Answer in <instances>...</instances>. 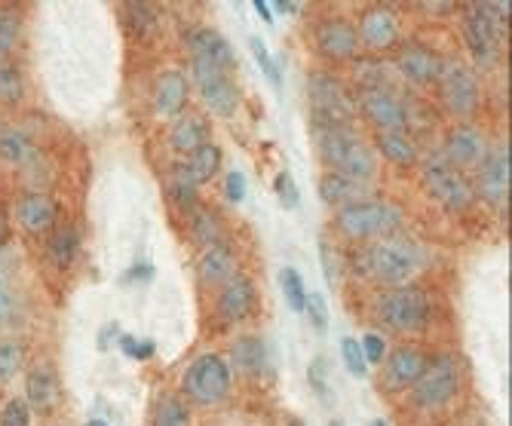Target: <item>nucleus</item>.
<instances>
[{
  "label": "nucleus",
  "mask_w": 512,
  "mask_h": 426,
  "mask_svg": "<svg viewBox=\"0 0 512 426\" xmlns=\"http://www.w3.org/2000/svg\"><path fill=\"white\" fill-rule=\"evenodd\" d=\"M476 200H485L491 206H503L509 197V151L506 148H491L485 160L476 166Z\"/></svg>",
  "instance_id": "nucleus-15"
},
{
  "label": "nucleus",
  "mask_w": 512,
  "mask_h": 426,
  "mask_svg": "<svg viewBox=\"0 0 512 426\" xmlns=\"http://www.w3.org/2000/svg\"><path fill=\"white\" fill-rule=\"evenodd\" d=\"M188 224H191L194 240H197L203 249H212V246H221V243H224L221 221H218V215H215L212 209L197 206L194 212H188Z\"/></svg>",
  "instance_id": "nucleus-32"
},
{
  "label": "nucleus",
  "mask_w": 512,
  "mask_h": 426,
  "mask_svg": "<svg viewBox=\"0 0 512 426\" xmlns=\"http://www.w3.org/2000/svg\"><path fill=\"white\" fill-rule=\"evenodd\" d=\"M252 7H255V13H258V16H261V19H264L267 25H273V10H270V4H267V0H255Z\"/></svg>",
  "instance_id": "nucleus-54"
},
{
  "label": "nucleus",
  "mask_w": 512,
  "mask_h": 426,
  "mask_svg": "<svg viewBox=\"0 0 512 426\" xmlns=\"http://www.w3.org/2000/svg\"><path fill=\"white\" fill-rule=\"evenodd\" d=\"M378 154L384 160H390L393 166H414L417 163V145L414 138L405 132H378Z\"/></svg>",
  "instance_id": "nucleus-31"
},
{
  "label": "nucleus",
  "mask_w": 512,
  "mask_h": 426,
  "mask_svg": "<svg viewBox=\"0 0 512 426\" xmlns=\"http://www.w3.org/2000/svg\"><path fill=\"white\" fill-rule=\"evenodd\" d=\"M209 141V126L197 114H181L169 126V148L181 157H191L197 148H203Z\"/></svg>",
  "instance_id": "nucleus-28"
},
{
  "label": "nucleus",
  "mask_w": 512,
  "mask_h": 426,
  "mask_svg": "<svg viewBox=\"0 0 512 426\" xmlns=\"http://www.w3.org/2000/svg\"><path fill=\"white\" fill-rule=\"evenodd\" d=\"M341 356H344V365L353 377H365L368 374V362L362 356V347L356 338H341Z\"/></svg>",
  "instance_id": "nucleus-46"
},
{
  "label": "nucleus",
  "mask_w": 512,
  "mask_h": 426,
  "mask_svg": "<svg viewBox=\"0 0 512 426\" xmlns=\"http://www.w3.org/2000/svg\"><path fill=\"white\" fill-rule=\"evenodd\" d=\"M457 390H460V362L442 353L433 356L424 374L417 377V384L411 387V402L421 411H439L457 396Z\"/></svg>",
  "instance_id": "nucleus-8"
},
{
  "label": "nucleus",
  "mask_w": 512,
  "mask_h": 426,
  "mask_svg": "<svg viewBox=\"0 0 512 426\" xmlns=\"http://www.w3.org/2000/svg\"><path fill=\"white\" fill-rule=\"evenodd\" d=\"M319 197L325 206H350V203H359V200H371V191L365 181H356L350 175H341V172H325L319 178Z\"/></svg>",
  "instance_id": "nucleus-27"
},
{
  "label": "nucleus",
  "mask_w": 512,
  "mask_h": 426,
  "mask_svg": "<svg viewBox=\"0 0 512 426\" xmlns=\"http://www.w3.org/2000/svg\"><path fill=\"white\" fill-rule=\"evenodd\" d=\"M10 233H13V227H10V215H7L4 203H0V249H4V246L10 243Z\"/></svg>",
  "instance_id": "nucleus-53"
},
{
  "label": "nucleus",
  "mask_w": 512,
  "mask_h": 426,
  "mask_svg": "<svg viewBox=\"0 0 512 426\" xmlns=\"http://www.w3.org/2000/svg\"><path fill=\"white\" fill-rule=\"evenodd\" d=\"M356 114L375 126L378 132H405L408 126V108L396 96L390 86H375V89H359L356 92Z\"/></svg>",
  "instance_id": "nucleus-12"
},
{
  "label": "nucleus",
  "mask_w": 512,
  "mask_h": 426,
  "mask_svg": "<svg viewBox=\"0 0 512 426\" xmlns=\"http://www.w3.org/2000/svg\"><path fill=\"white\" fill-rule=\"evenodd\" d=\"M430 313H433L430 295L421 286H414V282L396 286L381 298V319L393 331H402V335H417V331H424L430 325Z\"/></svg>",
  "instance_id": "nucleus-7"
},
{
  "label": "nucleus",
  "mask_w": 512,
  "mask_h": 426,
  "mask_svg": "<svg viewBox=\"0 0 512 426\" xmlns=\"http://www.w3.org/2000/svg\"><path fill=\"white\" fill-rule=\"evenodd\" d=\"M19 227L31 236H50L59 227V206L50 194H28L16 206Z\"/></svg>",
  "instance_id": "nucleus-20"
},
{
  "label": "nucleus",
  "mask_w": 512,
  "mask_h": 426,
  "mask_svg": "<svg viewBox=\"0 0 512 426\" xmlns=\"http://www.w3.org/2000/svg\"><path fill=\"white\" fill-rule=\"evenodd\" d=\"M356 37L368 46V50H375V53L393 50L396 40H399V16L390 7H384V4L381 7H368L359 16Z\"/></svg>",
  "instance_id": "nucleus-17"
},
{
  "label": "nucleus",
  "mask_w": 512,
  "mask_h": 426,
  "mask_svg": "<svg viewBox=\"0 0 512 426\" xmlns=\"http://www.w3.org/2000/svg\"><path fill=\"white\" fill-rule=\"evenodd\" d=\"M304 313H307L310 325L319 331V335H325V331H329V304H325V298L319 292H307Z\"/></svg>",
  "instance_id": "nucleus-45"
},
{
  "label": "nucleus",
  "mask_w": 512,
  "mask_h": 426,
  "mask_svg": "<svg viewBox=\"0 0 512 426\" xmlns=\"http://www.w3.org/2000/svg\"><path fill=\"white\" fill-rule=\"evenodd\" d=\"M188 74L181 71H163L157 77V86H154V111L157 117L163 120H175L184 114V108H188Z\"/></svg>",
  "instance_id": "nucleus-23"
},
{
  "label": "nucleus",
  "mask_w": 512,
  "mask_h": 426,
  "mask_svg": "<svg viewBox=\"0 0 512 426\" xmlns=\"http://www.w3.org/2000/svg\"><path fill=\"white\" fill-rule=\"evenodd\" d=\"M313 138L319 157L329 166V172H341L350 175L356 181H371L375 178V151H371L365 141L356 135L353 126H325V123H313Z\"/></svg>",
  "instance_id": "nucleus-1"
},
{
  "label": "nucleus",
  "mask_w": 512,
  "mask_h": 426,
  "mask_svg": "<svg viewBox=\"0 0 512 426\" xmlns=\"http://www.w3.org/2000/svg\"><path fill=\"white\" fill-rule=\"evenodd\" d=\"M506 19H509V7L503 4H476L467 10V16H463V40H467L476 62L482 65L497 62Z\"/></svg>",
  "instance_id": "nucleus-5"
},
{
  "label": "nucleus",
  "mask_w": 512,
  "mask_h": 426,
  "mask_svg": "<svg viewBox=\"0 0 512 426\" xmlns=\"http://www.w3.org/2000/svg\"><path fill=\"white\" fill-rule=\"evenodd\" d=\"M224 197L230 203H243L249 197V181H246V175L240 169H230L224 175Z\"/></svg>",
  "instance_id": "nucleus-47"
},
{
  "label": "nucleus",
  "mask_w": 512,
  "mask_h": 426,
  "mask_svg": "<svg viewBox=\"0 0 512 426\" xmlns=\"http://www.w3.org/2000/svg\"><path fill=\"white\" fill-rule=\"evenodd\" d=\"M319 258H322V270H325V282L335 289L341 282V273H344V261L338 255V249L332 246L329 236H319Z\"/></svg>",
  "instance_id": "nucleus-40"
},
{
  "label": "nucleus",
  "mask_w": 512,
  "mask_h": 426,
  "mask_svg": "<svg viewBox=\"0 0 512 426\" xmlns=\"http://www.w3.org/2000/svg\"><path fill=\"white\" fill-rule=\"evenodd\" d=\"M230 384H234V371H230V365L215 353L197 356L188 368H184V377H181L184 396L203 408L221 405L230 396Z\"/></svg>",
  "instance_id": "nucleus-4"
},
{
  "label": "nucleus",
  "mask_w": 512,
  "mask_h": 426,
  "mask_svg": "<svg viewBox=\"0 0 512 426\" xmlns=\"http://www.w3.org/2000/svg\"><path fill=\"white\" fill-rule=\"evenodd\" d=\"M424 187L427 194L445 206L448 212H467L473 203H476V187H473V178L463 175L460 169L448 166L442 157L439 160H430L424 166Z\"/></svg>",
  "instance_id": "nucleus-9"
},
{
  "label": "nucleus",
  "mask_w": 512,
  "mask_h": 426,
  "mask_svg": "<svg viewBox=\"0 0 512 426\" xmlns=\"http://www.w3.org/2000/svg\"><path fill=\"white\" fill-rule=\"evenodd\" d=\"M31 408L22 396H13L0 408V426H31Z\"/></svg>",
  "instance_id": "nucleus-44"
},
{
  "label": "nucleus",
  "mask_w": 512,
  "mask_h": 426,
  "mask_svg": "<svg viewBox=\"0 0 512 426\" xmlns=\"http://www.w3.org/2000/svg\"><path fill=\"white\" fill-rule=\"evenodd\" d=\"M117 347H120L123 356H129L135 362H148L157 353V344L151 338H135V335H120L117 338Z\"/></svg>",
  "instance_id": "nucleus-43"
},
{
  "label": "nucleus",
  "mask_w": 512,
  "mask_h": 426,
  "mask_svg": "<svg viewBox=\"0 0 512 426\" xmlns=\"http://www.w3.org/2000/svg\"><path fill=\"white\" fill-rule=\"evenodd\" d=\"M188 50H191V59H203L218 68H227V71H234V65H237L234 46H230L227 37L218 34L215 28H203V25L194 28L188 34Z\"/></svg>",
  "instance_id": "nucleus-25"
},
{
  "label": "nucleus",
  "mask_w": 512,
  "mask_h": 426,
  "mask_svg": "<svg viewBox=\"0 0 512 426\" xmlns=\"http://www.w3.org/2000/svg\"><path fill=\"white\" fill-rule=\"evenodd\" d=\"M25 365V344L16 338L0 341V384H10Z\"/></svg>",
  "instance_id": "nucleus-34"
},
{
  "label": "nucleus",
  "mask_w": 512,
  "mask_h": 426,
  "mask_svg": "<svg viewBox=\"0 0 512 426\" xmlns=\"http://www.w3.org/2000/svg\"><path fill=\"white\" fill-rule=\"evenodd\" d=\"M10 307H13L10 289H7V282H4V279H0V325H4V319L10 316Z\"/></svg>",
  "instance_id": "nucleus-52"
},
{
  "label": "nucleus",
  "mask_w": 512,
  "mask_h": 426,
  "mask_svg": "<svg viewBox=\"0 0 512 426\" xmlns=\"http://www.w3.org/2000/svg\"><path fill=\"white\" fill-rule=\"evenodd\" d=\"M359 347H362V356H365L368 365H384V359H387V341L381 335H365L359 341Z\"/></svg>",
  "instance_id": "nucleus-48"
},
{
  "label": "nucleus",
  "mask_w": 512,
  "mask_h": 426,
  "mask_svg": "<svg viewBox=\"0 0 512 426\" xmlns=\"http://www.w3.org/2000/svg\"><path fill=\"white\" fill-rule=\"evenodd\" d=\"M396 68L399 74L414 83V86H430L439 80V71H442V62L433 50H427V46L421 43H408L402 46V53L396 56Z\"/></svg>",
  "instance_id": "nucleus-22"
},
{
  "label": "nucleus",
  "mask_w": 512,
  "mask_h": 426,
  "mask_svg": "<svg viewBox=\"0 0 512 426\" xmlns=\"http://www.w3.org/2000/svg\"><path fill=\"white\" fill-rule=\"evenodd\" d=\"M80 249V233L74 224H59L50 236H46V258L56 270H68Z\"/></svg>",
  "instance_id": "nucleus-30"
},
{
  "label": "nucleus",
  "mask_w": 512,
  "mask_h": 426,
  "mask_svg": "<svg viewBox=\"0 0 512 426\" xmlns=\"http://www.w3.org/2000/svg\"><path fill=\"white\" fill-rule=\"evenodd\" d=\"M22 399L37 414H50L59 405L62 390H59V377H56L53 365L37 362L25 371V396Z\"/></svg>",
  "instance_id": "nucleus-18"
},
{
  "label": "nucleus",
  "mask_w": 512,
  "mask_h": 426,
  "mask_svg": "<svg viewBox=\"0 0 512 426\" xmlns=\"http://www.w3.org/2000/svg\"><path fill=\"white\" fill-rule=\"evenodd\" d=\"M22 99H25L22 71L13 62L0 65V102H4V105H19Z\"/></svg>",
  "instance_id": "nucleus-36"
},
{
  "label": "nucleus",
  "mask_w": 512,
  "mask_h": 426,
  "mask_svg": "<svg viewBox=\"0 0 512 426\" xmlns=\"http://www.w3.org/2000/svg\"><path fill=\"white\" fill-rule=\"evenodd\" d=\"M172 200L181 212H194L200 206V194H197V187L191 184H181V181H172Z\"/></svg>",
  "instance_id": "nucleus-49"
},
{
  "label": "nucleus",
  "mask_w": 512,
  "mask_h": 426,
  "mask_svg": "<svg viewBox=\"0 0 512 426\" xmlns=\"http://www.w3.org/2000/svg\"><path fill=\"white\" fill-rule=\"evenodd\" d=\"M258 307V292L255 282L243 273H237L234 279H227L224 286L218 289L215 298V313L224 325H237L243 319H249Z\"/></svg>",
  "instance_id": "nucleus-16"
},
{
  "label": "nucleus",
  "mask_w": 512,
  "mask_h": 426,
  "mask_svg": "<svg viewBox=\"0 0 512 426\" xmlns=\"http://www.w3.org/2000/svg\"><path fill=\"white\" fill-rule=\"evenodd\" d=\"M292 426H304V423H301V420H295V423H292Z\"/></svg>",
  "instance_id": "nucleus-59"
},
{
  "label": "nucleus",
  "mask_w": 512,
  "mask_h": 426,
  "mask_svg": "<svg viewBox=\"0 0 512 426\" xmlns=\"http://www.w3.org/2000/svg\"><path fill=\"white\" fill-rule=\"evenodd\" d=\"M430 356L424 350H417L411 344H402L396 347L390 356H387V365H384V377H387V387L390 390H411L417 384V377L424 374Z\"/></svg>",
  "instance_id": "nucleus-19"
},
{
  "label": "nucleus",
  "mask_w": 512,
  "mask_h": 426,
  "mask_svg": "<svg viewBox=\"0 0 512 426\" xmlns=\"http://www.w3.org/2000/svg\"><path fill=\"white\" fill-rule=\"evenodd\" d=\"M313 46H316V53L329 62H353L359 50L356 25L347 19H322L313 28Z\"/></svg>",
  "instance_id": "nucleus-13"
},
{
  "label": "nucleus",
  "mask_w": 512,
  "mask_h": 426,
  "mask_svg": "<svg viewBox=\"0 0 512 426\" xmlns=\"http://www.w3.org/2000/svg\"><path fill=\"white\" fill-rule=\"evenodd\" d=\"M86 426H111L108 420H99V417H92V420H86Z\"/></svg>",
  "instance_id": "nucleus-56"
},
{
  "label": "nucleus",
  "mask_w": 512,
  "mask_h": 426,
  "mask_svg": "<svg viewBox=\"0 0 512 426\" xmlns=\"http://www.w3.org/2000/svg\"><path fill=\"white\" fill-rule=\"evenodd\" d=\"M4 13H7V10H0V22H4Z\"/></svg>",
  "instance_id": "nucleus-58"
},
{
  "label": "nucleus",
  "mask_w": 512,
  "mask_h": 426,
  "mask_svg": "<svg viewBox=\"0 0 512 426\" xmlns=\"http://www.w3.org/2000/svg\"><path fill=\"white\" fill-rule=\"evenodd\" d=\"M273 194H276V200H279V206L283 209H298L301 206V191H298V181H295V175L289 172V169H283L276 178H273Z\"/></svg>",
  "instance_id": "nucleus-39"
},
{
  "label": "nucleus",
  "mask_w": 512,
  "mask_h": 426,
  "mask_svg": "<svg viewBox=\"0 0 512 426\" xmlns=\"http://www.w3.org/2000/svg\"><path fill=\"white\" fill-rule=\"evenodd\" d=\"M371 426H390L387 420H371Z\"/></svg>",
  "instance_id": "nucleus-57"
},
{
  "label": "nucleus",
  "mask_w": 512,
  "mask_h": 426,
  "mask_svg": "<svg viewBox=\"0 0 512 426\" xmlns=\"http://www.w3.org/2000/svg\"><path fill=\"white\" fill-rule=\"evenodd\" d=\"M37 154L40 151L25 129H19L13 123H0V160L10 166H28L37 160Z\"/></svg>",
  "instance_id": "nucleus-29"
},
{
  "label": "nucleus",
  "mask_w": 512,
  "mask_h": 426,
  "mask_svg": "<svg viewBox=\"0 0 512 426\" xmlns=\"http://www.w3.org/2000/svg\"><path fill=\"white\" fill-rule=\"evenodd\" d=\"M19 19L16 13H4V22H0V65H7L13 50H16V43H19Z\"/></svg>",
  "instance_id": "nucleus-41"
},
{
  "label": "nucleus",
  "mask_w": 512,
  "mask_h": 426,
  "mask_svg": "<svg viewBox=\"0 0 512 426\" xmlns=\"http://www.w3.org/2000/svg\"><path fill=\"white\" fill-rule=\"evenodd\" d=\"M126 22L138 37H151L160 28V19L148 4H126Z\"/></svg>",
  "instance_id": "nucleus-38"
},
{
  "label": "nucleus",
  "mask_w": 512,
  "mask_h": 426,
  "mask_svg": "<svg viewBox=\"0 0 512 426\" xmlns=\"http://www.w3.org/2000/svg\"><path fill=\"white\" fill-rule=\"evenodd\" d=\"M307 99L313 108V123L325 126H353L356 102L344 83L329 71H313L307 77Z\"/></svg>",
  "instance_id": "nucleus-6"
},
{
  "label": "nucleus",
  "mask_w": 512,
  "mask_h": 426,
  "mask_svg": "<svg viewBox=\"0 0 512 426\" xmlns=\"http://www.w3.org/2000/svg\"><path fill=\"white\" fill-rule=\"evenodd\" d=\"M230 371H237L243 377H264L273 371V359H270V350L264 344V338L258 335H243L234 341L230 347Z\"/></svg>",
  "instance_id": "nucleus-21"
},
{
  "label": "nucleus",
  "mask_w": 512,
  "mask_h": 426,
  "mask_svg": "<svg viewBox=\"0 0 512 426\" xmlns=\"http://www.w3.org/2000/svg\"><path fill=\"white\" fill-rule=\"evenodd\" d=\"M197 273H200V282L203 286H215L221 289L227 279H234L240 273V261L234 255L227 243L221 246H212V249H203L200 261H197Z\"/></svg>",
  "instance_id": "nucleus-26"
},
{
  "label": "nucleus",
  "mask_w": 512,
  "mask_h": 426,
  "mask_svg": "<svg viewBox=\"0 0 512 426\" xmlns=\"http://www.w3.org/2000/svg\"><path fill=\"white\" fill-rule=\"evenodd\" d=\"M120 335H123L120 325H117V322H108V325L102 328V335H99V350H111V341L117 344Z\"/></svg>",
  "instance_id": "nucleus-51"
},
{
  "label": "nucleus",
  "mask_w": 512,
  "mask_h": 426,
  "mask_svg": "<svg viewBox=\"0 0 512 426\" xmlns=\"http://www.w3.org/2000/svg\"><path fill=\"white\" fill-rule=\"evenodd\" d=\"M151 426H191V408L178 396H160L151 414Z\"/></svg>",
  "instance_id": "nucleus-33"
},
{
  "label": "nucleus",
  "mask_w": 512,
  "mask_h": 426,
  "mask_svg": "<svg viewBox=\"0 0 512 426\" xmlns=\"http://www.w3.org/2000/svg\"><path fill=\"white\" fill-rule=\"evenodd\" d=\"M249 50H252V59L255 65L261 68V74L273 83V89L283 86V71H279V62L273 59V53L267 50V43L261 37H249Z\"/></svg>",
  "instance_id": "nucleus-37"
},
{
  "label": "nucleus",
  "mask_w": 512,
  "mask_h": 426,
  "mask_svg": "<svg viewBox=\"0 0 512 426\" xmlns=\"http://www.w3.org/2000/svg\"><path fill=\"white\" fill-rule=\"evenodd\" d=\"M488 138L479 126H470V123H463V126H454L445 138V145H442V160L454 169H470V166H479L488 154Z\"/></svg>",
  "instance_id": "nucleus-14"
},
{
  "label": "nucleus",
  "mask_w": 512,
  "mask_h": 426,
  "mask_svg": "<svg viewBox=\"0 0 512 426\" xmlns=\"http://www.w3.org/2000/svg\"><path fill=\"white\" fill-rule=\"evenodd\" d=\"M191 80L197 86V92L203 96L206 108L215 117H234L240 108V89L230 80L227 68H218L212 62L203 59H191Z\"/></svg>",
  "instance_id": "nucleus-10"
},
{
  "label": "nucleus",
  "mask_w": 512,
  "mask_h": 426,
  "mask_svg": "<svg viewBox=\"0 0 512 426\" xmlns=\"http://www.w3.org/2000/svg\"><path fill=\"white\" fill-rule=\"evenodd\" d=\"M270 4H273L276 13H286V16L298 13V4H292V0H270Z\"/></svg>",
  "instance_id": "nucleus-55"
},
{
  "label": "nucleus",
  "mask_w": 512,
  "mask_h": 426,
  "mask_svg": "<svg viewBox=\"0 0 512 426\" xmlns=\"http://www.w3.org/2000/svg\"><path fill=\"white\" fill-rule=\"evenodd\" d=\"M279 289H283V298H286V304L295 313H304L307 286H304V276L295 267H283V270H279Z\"/></svg>",
  "instance_id": "nucleus-35"
},
{
  "label": "nucleus",
  "mask_w": 512,
  "mask_h": 426,
  "mask_svg": "<svg viewBox=\"0 0 512 426\" xmlns=\"http://www.w3.org/2000/svg\"><path fill=\"white\" fill-rule=\"evenodd\" d=\"M307 381H310V390L322 399L329 402L332 399V387H329V362H325L322 356H316L307 368Z\"/></svg>",
  "instance_id": "nucleus-42"
},
{
  "label": "nucleus",
  "mask_w": 512,
  "mask_h": 426,
  "mask_svg": "<svg viewBox=\"0 0 512 426\" xmlns=\"http://www.w3.org/2000/svg\"><path fill=\"white\" fill-rule=\"evenodd\" d=\"M135 279H142V282H151V279H154V267H151L148 261H138V264H132V267L126 270L123 282H135Z\"/></svg>",
  "instance_id": "nucleus-50"
},
{
  "label": "nucleus",
  "mask_w": 512,
  "mask_h": 426,
  "mask_svg": "<svg viewBox=\"0 0 512 426\" xmlns=\"http://www.w3.org/2000/svg\"><path fill=\"white\" fill-rule=\"evenodd\" d=\"M356 267L362 270V276L396 289L424 267V252L402 236H384V240H375L356 255Z\"/></svg>",
  "instance_id": "nucleus-2"
},
{
  "label": "nucleus",
  "mask_w": 512,
  "mask_h": 426,
  "mask_svg": "<svg viewBox=\"0 0 512 426\" xmlns=\"http://www.w3.org/2000/svg\"><path fill=\"white\" fill-rule=\"evenodd\" d=\"M218 169H221V148L215 141H206V145L197 148L191 157H184L181 163L172 166V181L200 187V184L212 181V175H218Z\"/></svg>",
  "instance_id": "nucleus-24"
},
{
  "label": "nucleus",
  "mask_w": 512,
  "mask_h": 426,
  "mask_svg": "<svg viewBox=\"0 0 512 426\" xmlns=\"http://www.w3.org/2000/svg\"><path fill=\"white\" fill-rule=\"evenodd\" d=\"M436 83H439V99H442L445 111H451L454 117H470L479 111L482 89H479L476 74L467 65H460V62L442 65Z\"/></svg>",
  "instance_id": "nucleus-11"
},
{
  "label": "nucleus",
  "mask_w": 512,
  "mask_h": 426,
  "mask_svg": "<svg viewBox=\"0 0 512 426\" xmlns=\"http://www.w3.org/2000/svg\"><path fill=\"white\" fill-rule=\"evenodd\" d=\"M402 221V209L390 200H359L335 212V224L347 240H384L402 227Z\"/></svg>",
  "instance_id": "nucleus-3"
}]
</instances>
